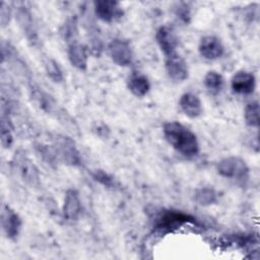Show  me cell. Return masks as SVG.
I'll return each instance as SVG.
<instances>
[{
	"instance_id": "6da1fadb",
	"label": "cell",
	"mask_w": 260,
	"mask_h": 260,
	"mask_svg": "<svg viewBox=\"0 0 260 260\" xmlns=\"http://www.w3.org/2000/svg\"><path fill=\"white\" fill-rule=\"evenodd\" d=\"M162 131L168 143L182 155L192 157L198 154L199 142L196 135L180 122L166 123Z\"/></svg>"
},
{
	"instance_id": "7a4b0ae2",
	"label": "cell",
	"mask_w": 260,
	"mask_h": 260,
	"mask_svg": "<svg viewBox=\"0 0 260 260\" xmlns=\"http://www.w3.org/2000/svg\"><path fill=\"white\" fill-rule=\"evenodd\" d=\"M216 172L219 176L237 181H246L249 178V168L246 161L239 156H228L216 164Z\"/></svg>"
},
{
	"instance_id": "3957f363",
	"label": "cell",
	"mask_w": 260,
	"mask_h": 260,
	"mask_svg": "<svg viewBox=\"0 0 260 260\" xmlns=\"http://www.w3.org/2000/svg\"><path fill=\"white\" fill-rule=\"evenodd\" d=\"M12 166L23 182L37 187L40 184V175L37 167L27 157L24 151L17 150L13 156Z\"/></svg>"
},
{
	"instance_id": "277c9868",
	"label": "cell",
	"mask_w": 260,
	"mask_h": 260,
	"mask_svg": "<svg viewBox=\"0 0 260 260\" xmlns=\"http://www.w3.org/2000/svg\"><path fill=\"white\" fill-rule=\"evenodd\" d=\"M52 148L55 151V154L60 158L64 164L69 166H79L81 162L79 152L75 147L74 142L64 136H57L54 140Z\"/></svg>"
},
{
	"instance_id": "5b68a950",
	"label": "cell",
	"mask_w": 260,
	"mask_h": 260,
	"mask_svg": "<svg viewBox=\"0 0 260 260\" xmlns=\"http://www.w3.org/2000/svg\"><path fill=\"white\" fill-rule=\"evenodd\" d=\"M189 222H195V218L190 214L179 210H168L158 216L155 229L159 232L168 233Z\"/></svg>"
},
{
	"instance_id": "8992f818",
	"label": "cell",
	"mask_w": 260,
	"mask_h": 260,
	"mask_svg": "<svg viewBox=\"0 0 260 260\" xmlns=\"http://www.w3.org/2000/svg\"><path fill=\"white\" fill-rule=\"evenodd\" d=\"M108 48L111 59L118 66L126 67L132 63L133 52L127 41L122 39H113Z\"/></svg>"
},
{
	"instance_id": "52a82bcc",
	"label": "cell",
	"mask_w": 260,
	"mask_h": 260,
	"mask_svg": "<svg viewBox=\"0 0 260 260\" xmlns=\"http://www.w3.org/2000/svg\"><path fill=\"white\" fill-rule=\"evenodd\" d=\"M95 16L104 22H114L123 16V9L120 3L112 0H99L93 2Z\"/></svg>"
},
{
	"instance_id": "ba28073f",
	"label": "cell",
	"mask_w": 260,
	"mask_h": 260,
	"mask_svg": "<svg viewBox=\"0 0 260 260\" xmlns=\"http://www.w3.org/2000/svg\"><path fill=\"white\" fill-rule=\"evenodd\" d=\"M165 66L167 73L172 80L176 82H182L188 78V65L178 53L166 57Z\"/></svg>"
},
{
	"instance_id": "9c48e42d",
	"label": "cell",
	"mask_w": 260,
	"mask_h": 260,
	"mask_svg": "<svg viewBox=\"0 0 260 260\" xmlns=\"http://www.w3.org/2000/svg\"><path fill=\"white\" fill-rule=\"evenodd\" d=\"M1 225L7 238L15 240L21 229V219L19 215L7 205L2 206Z\"/></svg>"
},
{
	"instance_id": "30bf717a",
	"label": "cell",
	"mask_w": 260,
	"mask_h": 260,
	"mask_svg": "<svg viewBox=\"0 0 260 260\" xmlns=\"http://www.w3.org/2000/svg\"><path fill=\"white\" fill-rule=\"evenodd\" d=\"M155 40L165 57H169L177 53L178 39L170 26L162 25L158 27L155 34Z\"/></svg>"
},
{
	"instance_id": "8fae6325",
	"label": "cell",
	"mask_w": 260,
	"mask_h": 260,
	"mask_svg": "<svg viewBox=\"0 0 260 260\" xmlns=\"http://www.w3.org/2000/svg\"><path fill=\"white\" fill-rule=\"evenodd\" d=\"M200 55L207 60H216L224 53V47L221 41L215 36L203 37L198 46Z\"/></svg>"
},
{
	"instance_id": "7c38bea8",
	"label": "cell",
	"mask_w": 260,
	"mask_h": 260,
	"mask_svg": "<svg viewBox=\"0 0 260 260\" xmlns=\"http://www.w3.org/2000/svg\"><path fill=\"white\" fill-rule=\"evenodd\" d=\"M231 87L238 94H251L256 87V78L251 72L238 71L231 79Z\"/></svg>"
},
{
	"instance_id": "4fadbf2b",
	"label": "cell",
	"mask_w": 260,
	"mask_h": 260,
	"mask_svg": "<svg viewBox=\"0 0 260 260\" xmlns=\"http://www.w3.org/2000/svg\"><path fill=\"white\" fill-rule=\"evenodd\" d=\"M63 216L67 221H75L81 213V201L75 189H68L65 193L63 204Z\"/></svg>"
},
{
	"instance_id": "5bb4252c",
	"label": "cell",
	"mask_w": 260,
	"mask_h": 260,
	"mask_svg": "<svg viewBox=\"0 0 260 260\" xmlns=\"http://www.w3.org/2000/svg\"><path fill=\"white\" fill-rule=\"evenodd\" d=\"M15 15L19 26L23 30V34H25L28 42H30L32 45H36L38 43V35L34 25L32 16L29 9L25 7H18L16 8Z\"/></svg>"
},
{
	"instance_id": "9a60e30c",
	"label": "cell",
	"mask_w": 260,
	"mask_h": 260,
	"mask_svg": "<svg viewBox=\"0 0 260 260\" xmlns=\"http://www.w3.org/2000/svg\"><path fill=\"white\" fill-rule=\"evenodd\" d=\"M182 112L189 118H197L202 114V103L199 96L193 92H185L179 102Z\"/></svg>"
},
{
	"instance_id": "2e32d148",
	"label": "cell",
	"mask_w": 260,
	"mask_h": 260,
	"mask_svg": "<svg viewBox=\"0 0 260 260\" xmlns=\"http://www.w3.org/2000/svg\"><path fill=\"white\" fill-rule=\"evenodd\" d=\"M29 92L31 99L44 112L48 114H53L57 112L59 114L58 107L54 99L50 94L45 92L42 88H40L38 85L31 84L29 87Z\"/></svg>"
},
{
	"instance_id": "e0dca14e",
	"label": "cell",
	"mask_w": 260,
	"mask_h": 260,
	"mask_svg": "<svg viewBox=\"0 0 260 260\" xmlns=\"http://www.w3.org/2000/svg\"><path fill=\"white\" fill-rule=\"evenodd\" d=\"M68 58L73 67L78 70H86L88 63V55L85 47L78 42L68 45Z\"/></svg>"
},
{
	"instance_id": "ac0fdd59",
	"label": "cell",
	"mask_w": 260,
	"mask_h": 260,
	"mask_svg": "<svg viewBox=\"0 0 260 260\" xmlns=\"http://www.w3.org/2000/svg\"><path fill=\"white\" fill-rule=\"evenodd\" d=\"M128 88L135 96L141 98L149 91L150 83L145 75L134 72L128 79Z\"/></svg>"
},
{
	"instance_id": "d6986e66",
	"label": "cell",
	"mask_w": 260,
	"mask_h": 260,
	"mask_svg": "<svg viewBox=\"0 0 260 260\" xmlns=\"http://www.w3.org/2000/svg\"><path fill=\"white\" fill-rule=\"evenodd\" d=\"M13 143V126L7 113L2 112L1 116V144L9 148Z\"/></svg>"
},
{
	"instance_id": "ffe728a7",
	"label": "cell",
	"mask_w": 260,
	"mask_h": 260,
	"mask_svg": "<svg viewBox=\"0 0 260 260\" xmlns=\"http://www.w3.org/2000/svg\"><path fill=\"white\" fill-rule=\"evenodd\" d=\"M203 82H204V85H205V87L207 88V90L209 92H211L213 94H216L221 90V88L223 86V83H224V80H223V77L220 73L211 70V71H208L205 74Z\"/></svg>"
},
{
	"instance_id": "44dd1931",
	"label": "cell",
	"mask_w": 260,
	"mask_h": 260,
	"mask_svg": "<svg viewBox=\"0 0 260 260\" xmlns=\"http://www.w3.org/2000/svg\"><path fill=\"white\" fill-rule=\"evenodd\" d=\"M195 200L200 205L208 206L214 204L217 201V193L213 188L202 187L196 190Z\"/></svg>"
},
{
	"instance_id": "7402d4cb",
	"label": "cell",
	"mask_w": 260,
	"mask_h": 260,
	"mask_svg": "<svg viewBox=\"0 0 260 260\" xmlns=\"http://www.w3.org/2000/svg\"><path fill=\"white\" fill-rule=\"evenodd\" d=\"M61 36L62 38L69 44H72L76 41L78 36V27H77V20L75 17L68 18L61 28Z\"/></svg>"
},
{
	"instance_id": "603a6c76",
	"label": "cell",
	"mask_w": 260,
	"mask_h": 260,
	"mask_svg": "<svg viewBox=\"0 0 260 260\" xmlns=\"http://www.w3.org/2000/svg\"><path fill=\"white\" fill-rule=\"evenodd\" d=\"M245 122L250 127L259 126V103L258 101H253L246 105L244 110Z\"/></svg>"
},
{
	"instance_id": "cb8c5ba5",
	"label": "cell",
	"mask_w": 260,
	"mask_h": 260,
	"mask_svg": "<svg viewBox=\"0 0 260 260\" xmlns=\"http://www.w3.org/2000/svg\"><path fill=\"white\" fill-rule=\"evenodd\" d=\"M44 67L47 75L56 83L63 81V72L58 63L52 58H46L44 61Z\"/></svg>"
},
{
	"instance_id": "d4e9b609",
	"label": "cell",
	"mask_w": 260,
	"mask_h": 260,
	"mask_svg": "<svg viewBox=\"0 0 260 260\" xmlns=\"http://www.w3.org/2000/svg\"><path fill=\"white\" fill-rule=\"evenodd\" d=\"M92 178L94 181L99 182L100 184L104 185L108 188H113L115 186V181L111 176H109L107 173H105L102 170H96L92 173Z\"/></svg>"
},
{
	"instance_id": "484cf974",
	"label": "cell",
	"mask_w": 260,
	"mask_h": 260,
	"mask_svg": "<svg viewBox=\"0 0 260 260\" xmlns=\"http://www.w3.org/2000/svg\"><path fill=\"white\" fill-rule=\"evenodd\" d=\"M0 15H1V26H2V27H5V26L9 23V21H10L11 9H10L9 6L6 5L4 2H2V4H1Z\"/></svg>"
}]
</instances>
